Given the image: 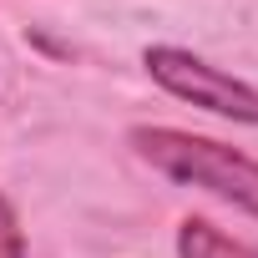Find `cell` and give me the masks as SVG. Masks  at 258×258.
<instances>
[{
	"label": "cell",
	"instance_id": "cell-1",
	"mask_svg": "<svg viewBox=\"0 0 258 258\" xmlns=\"http://www.w3.org/2000/svg\"><path fill=\"white\" fill-rule=\"evenodd\" d=\"M142 162H152L162 177L172 182H187V187H203L243 213L258 218V162L223 147V142H208V137H192V132H177V126H132V137Z\"/></svg>",
	"mask_w": 258,
	"mask_h": 258
},
{
	"label": "cell",
	"instance_id": "cell-2",
	"mask_svg": "<svg viewBox=\"0 0 258 258\" xmlns=\"http://www.w3.org/2000/svg\"><path fill=\"white\" fill-rule=\"evenodd\" d=\"M142 61H147V71L162 91H172V96H182V101H192L213 116L258 126V91L248 81H238V76H228V71H218L203 56L177 51V46H147Z\"/></svg>",
	"mask_w": 258,
	"mask_h": 258
},
{
	"label": "cell",
	"instance_id": "cell-3",
	"mask_svg": "<svg viewBox=\"0 0 258 258\" xmlns=\"http://www.w3.org/2000/svg\"><path fill=\"white\" fill-rule=\"evenodd\" d=\"M177 258H258V248L218 233L208 218H182V228H177Z\"/></svg>",
	"mask_w": 258,
	"mask_h": 258
},
{
	"label": "cell",
	"instance_id": "cell-4",
	"mask_svg": "<svg viewBox=\"0 0 258 258\" xmlns=\"http://www.w3.org/2000/svg\"><path fill=\"white\" fill-rule=\"evenodd\" d=\"M0 258H26V233L16 223V208L0 198Z\"/></svg>",
	"mask_w": 258,
	"mask_h": 258
}]
</instances>
